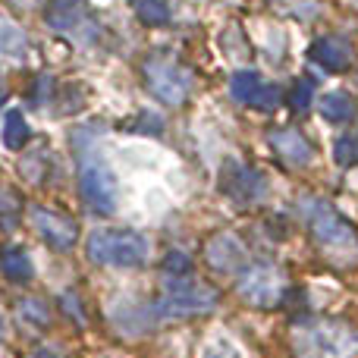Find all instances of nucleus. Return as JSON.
Instances as JSON below:
<instances>
[{"label":"nucleus","instance_id":"obj_7","mask_svg":"<svg viewBox=\"0 0 358 358\" xmlns=\"http://www.w3.org/2000/svg\"><path fill=\"white\" fill-rule=\"evenodd\" d=\"M283 292V277L273 264H252L239 277V296L252 308H273Z\"/></svg>","mask_w":358,"mask_h":358},{"label":"nucleus","instance_id":"obj_16","mask_svg":"<svg viewBox=\"0 0 358 358\" xmlns=\"http://www.w3.org/2000/svg\"><path fill=\"white\" fill-rule=\"evenodd\" d=\"M317 110H321V117L327 120V123H349L358 107L349 92H327L321 98V104H317Z\"/></svg>","mask_w":358,"mask_h":358},{"label":"nucleus","instance_id":"obj_5","mask_svg":"<svg viewBox=\"0 0 358 358\" xmlns=\"http://www.w3.org/2000/svg\"><path fill=\"white\" fill-rule=\"evenodd\" d=\"M170 289L164 292V299L157 302V315L164 317H195V315H208L217 305V292L208 289L201 283H189V280H170Z\"/></svg>","mask_w":358,"mask_h":358},{"label":"nucleus","instance_id":"obj_22","mask_svg":"<svg viewBox=\"0 0 358 358\" xmlns=\"http://www.w3.org/2000/svg\"><path fill=\"white\" fill-rule=\"evenodd\" d=\"M334 157L340 167H355L358 164V136H343L334 148Z\"/></svg>","mask_w":358,"mask_h":358},{"label":"nucleus","instance_id":"obj_25","mask_svg":"<svg viewBox=\"0 0 358 358\" xmlns=\"http://www.w3.org/2000/svg\"><path fill=\"white\" fill-rule=\"evenodd\" d=\"M31 358H57V355H50V352H38V355H31Z\"/></svg>","mask_w":358,"mask_h":358},{"label":"nucleus","instance_id":"obj_20","mask_svg":"<svg viewBox=\"0 0 358 358\" xmlns=\"http://www.w3.org/2000/svg\"><path fill=\"white\" fill-rule=\"evenodd\" d=\"M19 317L29 324H35V327H48L50 324V311L44 302H38V299H22L19 302Z\"/></svg>","mask_w":358,"mask_h":358},{"label":"nucleus","instance_id":"obj_24","mask_svg":"<svg viewBox=\"0 0 358 358\" xmlns=\"http://www.w3.org/2000/svg\"><path fill=\"white\" fill-rule=\"evenodd\" d=\"M204 358H242V355H239V349L229 346L227 340H217L204 349Z\"/></svg>","mask_w":358,"mask_h":358},{"label":"nucleus","instance_id":"obj_17","mask_svg":"<svg viewBox=\"0 0 358 358\" xmlns=\"http://www.w3.org/2000/svg\"><path fill=\"white\" fill-rule=\"evenodd\" d=\"M29 136H31V129H29V123H25L22 110H10V113H6V120H3V145H6V148L19 151L25 142H29Z\"/></svg>","mask_w":358,"mask_h":358},{"label":"nucleus","instance_id":"obj_1","mask_svg":"<svg viewBox=\"0 0 358 358\" xmlns=\"http://www.w3.org/2000/svg\"><path fill=\"white\" fill-rule=\"evenodd\" d=\"M305 217H308V227H311V236L315 242L321 245V252L327 255L334 264L340 267H349L358 261V229L334 204L327 201H305Z\"/></svg>","mask_w":358,"mask_h":358},{"label":"nucleus","instance_id":"obj_18","mask_svg":"<svg viewBox=\"0 0 358 358\" xmlns=\"http://www.w3.org/2000/svg\"><path fill=\"white\" fill-rule=\"evenodd\" d=\"M132 13L142 19L145 25H164L170 22V6L167 0H129Z\"/></svg>","mask_w":358,"mask_h":358},{"label":"nucleus","instance_id":"obj_13","mask_svg":"<svg viewBox=\"0 0 358 358\" xmlns=\"http://www.w3.org/2000/svg\"><path fill=\"white\" fill-rule=\"evenodd\" d=\"M271 148L277 151V157L283 164H289V167H305V164H311V157H315L311 142L299 129H277V132H271Z\"/></svg>","mask_w":358,"mask_h":358},{"label":"nucleus","instance_id":"obj_14","mask_svg":"<svg viewBox=\"0 0 358 358\" xmlns=\"http://www.w3.org/2000/svg\"><path fill=\"white\" fill-rule=\"evenodd\" d=\"M85 16V3L82 0H50L48 10H44V19H48L50 29L57 31H69L82 22Z\"/></svg>","mask_w":358,"mask_h":358},{"label":"nucleus","instance_id":"obj_3","mask_svg":"<svg viewBox=\"0 0 358 358\" xmlns=\"http://www.w3.org/2000/svg\"><path fill=\"white\" fill-rule=\"evenodd\" d=\"M148 239L136 229H98L88 236V258L104 267H138L148 261Z\"/></svg>","mask_w":358,"mask_h":358},{"label":"nucleus","instance_id":"obj_2","mask_svg":"<svg viewBox=\"0 0 358 358\" xmlns=\"http://www.w3.org/2000/svg\"><path fill=\"white\" fill-rule=\"evenodd\" d=\"M299 358H352L358 352V334L343 321L302 324L292 334Z\"/></svg>","mask_w":358,"mask_h":358},{"label":"nucleus","instance_id":"obj_6","mask_svg":"<svg viewBox=\"0 0 358 358\" xmlns=\"http://www.w3.org/2000/svg\"><path fill=\"white\" fill-rule=\"evenodd\" d=\"M79 189L85 204L94 214H113L117 210V176L110 173V167H104L101 161H88L82 164L79 173Z\"/></svg>","mask_w":358,"mask_h":358},{"label":"nucleus","instance_id":"obj_10","mask_svg":"<svg viewBox=\"0 0 358 358\" xmlns=\"http://www.w3.org/2000/svg\"><path fill=\"white\" fill-rule=\"evenodd\" d=\"M220 189L227 192L233 201L248 204V201H258V198L267 192V179L261 173H255L252 167H245V164L229 161L220 173Z\"/></svg>","mask_w":358,"mask_h":358},{"label":"nucleus","instance_id":"obj_4","mask_svg":"<svg viewBox=\"0 0 358 358\" xmlns=\"http://www.w3.org/2000/svg\"><path fill=\"white\" fill-rule=\"evenodd\" d=\"M142 79L148 85V92L155 94L161 104H170V107H179L185 104L192 92V76L189 69H182L179 63L167 60V57H148L142 63Z\"/></svg>","mask_w":358,"mask_h":358},{"label":"nucleus","instance_id":"obj_12","mask_svg":"<svg viewBox=\"0 0 358 358\" xmlns=\"http://www.w3.org/2000/svg\"><path fill=\"white\" fill-rule=\"evenodd\" d=\"M204 255H208V264L220 273L239 271L242 261H245V248H242L239 236H233V233H217L214 239L208 242Z\"/></svg>","mask_w":358,"mask_h":358},{"label":"nucleus","instance_id":"obj_8","mask_svg":"<svg viewBox=\"0 0 358 358\" xmlns=\"http://www.w3.org/2000/svg\"><path fill=\"white\" fill-rule=\"evenodd\" d=\"M31 223H35L38 236L48 242L57 252H69V248L79 242V227L69 220L66 214L50 208H31Z\"/></svg>","mask_w":358,"mask_h":358},{"label":"nucleus","instance_id":"obj_11","mask_svg":"<svg viewBox=\"0 0 358 358\" xmlns=\"http://www.w3.org/2000/svg\"><path fill=\"white\" fill-rule=\"evenodd\" d=\"M308 57L327 73H346L352 66V44L340 35H324L317 41H311Z\"/></svg>","mask_w":358,"mask_h":358},{"label":"nucleus","instance_id":"obj_15","mask_svg":"<svg viewBox=\"0 0 358 358\" xmlns=\"http://www.w3.org/2000/svg\"><path fill=\"white\" fill-rule=\"evenodd\" d=\"M0 271H3V277L13 280V283H29L35 267H31V258L22 245H6L3 252H0Z\"/></svg>","mask_w":358,"mask_h":358},{"label":"nucleus","instance_id":"obj_23","mask_svg":"<svg viewBox=\"0 0 358 358\" xmlns=\"http://www.w3.org/2000/svg\"><path fill=\"white\" fill-rule=\"evenodd\" d=\"M164 271H167L173 280H179V277H185V273L192 271V261L185 258V255H179V252H170L167 258H164Z\"/></svg>","mask_w":358,"mask_h":358},{"label":"nucleus","instance_id":"obj_9","mask_svg":"<svg viewBox=\"0 0 358 358\" xmlns=\"http://www.w3.org/2000/svg\"><path fill=\"white\" fill-rule=\"evenodd\" d=\"M229 94L233 101L255 110H273L280 104V88L273 82H264L258 73H236L229 79Z\"/></svg>","mask_w":358,"mask_h":358},{"label":"nucleus","instance_id":"obj_26","mask_svg":"<svg viewBox=\"0 0 358 358\" xmlns=\"http://www.w3.org/2000/svg\"><path fill=\"white\" fill-rule=\"evenodd\" d=\"M0 336H3V321H0Z\"/></svg>","mask_w":358,"mask_h":358},{"label":"nucleus","instance_id":"obj_19","mask_svg":"<svg viewBox=\"0 0 358 358\" xmlns=\"http://www.w3.org/2000/svg\"><path fill=\"white\" fill-rule=\"evenodd\" d=\"M25 54V38L10 25H0V60H19Z\"/></svg>","mask_w":358,"mask_h":358},{"label":"nucleus","instance_id":"obj_21","mask_svg":"<svg viewBox=\"0 0 358 358\" xmlns=\"http://www.w3.org/2000/svg\"><path fill=\"white\" fill-rule=\"evenodd\" d=\"M311 98H315V82H311L308 76H302V79L289 88V107L296 113H302V110L311 107Z\"/></svg>","mask_w":358,"mask_h":358}]
</instances>
